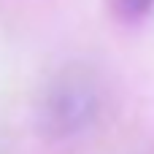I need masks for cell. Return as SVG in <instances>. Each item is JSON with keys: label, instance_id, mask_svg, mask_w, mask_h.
Returning <instances> with one entry per match:
<instances>
[{"label": "cell", "instance_id": "1", "mask_svg": "<svg viewBox=\"0 0 154 154\" xmlns=\"http://www.w3.org/2000/svg\"><path fill=\"white\" fill-rule=\"evenodd\" d=\"M106 111V84L87 62L54 70L35 100V127L49 143H73L92 133Z\"/></svg>", "mask_w": 154, "mask_h": 154}, {"label": "cell", "instance_id": "2", "mask_svg": "<svg viewBox=\"0 0 154 154\" xmlns=\"http://www.w3.org/2000/svg\"><path fill=\"white\" fill-rule=\"evenodd\" d=\"M111 16L122 24H143L154 16V0H108Z\"/></svg>", "mask_w": 154, "mask_h": 154}]
</instances>
